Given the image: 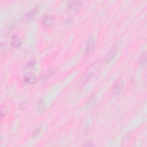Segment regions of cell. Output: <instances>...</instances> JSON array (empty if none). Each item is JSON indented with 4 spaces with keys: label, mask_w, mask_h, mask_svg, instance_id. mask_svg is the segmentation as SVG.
<instances>
[{
    "label": "cell",
    "mask_w": 147,
    "mask_h": 147,
    "mask_svg": "<svg viewBox=\"0 0 147 147\" xmlns=\"http://www.w3.org/2000/svg\"><path fill=\"white\" fill-rule=\"evenodd\" d=\"M36 64V60L34 59H32L28 61V62L26 64V67L29 69H31L34 67V66Z\"/></svg>",
    "instance_id": "cell-11"
},
{
    "label": "cell",
    "mask_w": 147,
    "mask_h": 147,
    "mask_svg": "<svg viewBox=\"0 0 147 147\" xmlns=\"http://www.w3.org/2000/svg\"><path fill=\"white\" fill-rule=\"evenodd\" d=\"M37 9H38L37 6H35L34 7H33L30 10H29V11L26 12L24 15H22L20 18V21L23 23L29 22L30 21H31L33 19V18L36 14L37 11Z\"/></svg>",
    "instance_id": "cell-1"
},
{
    "label": "cell",
    "mask_w": 147,
    "mask_h": 147,
    "mask_svg": "<svg viewBox=\"0 0 147 147\" xmlns=\"http://www.w3.org/2000/svg\"><path fill=\"white\" fill-rule=\"evenodd\" d=\"M82 2L80 1H72L68 2V7L70 10H76L80 7Z\"/></svg>",
    "instance_id": "cell-8"
},
{
    "label": "cell",
    "mask_w": 147,
    "mask_h": 147,
    "mask_svg": "<svg viewBox=\"0 0 147 147\" xmlns=\"http://www.w3.org/2000/svg\"><path fill=\"white\" fill-rule=\"evenodd\" d=\"M36 75L33 72L26 73L24 76V80L26 84H32L36 82Z\"/></svg>",
    "instance_id": "cell-4"
},
{
    "label": "cell",
    "mask_w": 147,
    "mask_h": 147,
    "mask_svg": "<svg viewBox=\"0 0 147 147\" xmlns=\"http://www.w3.org/2000/svg\"><path fill=\"white\" fill-rule=\"evenodd\" d=\"M21 44V39L18 36L14 35L12 37L10 41V44L11 47L14 48H18L20 46Z\"/></svg>",
    "instance_id": "cell-9"
},
{
    "label": "cell",
    "mask_w": 147,
    "mask_h": 147,
    "mask_svg": "<svg viewBox=\"0 0 147 147\" xmlns=\"http://www.w3.org/2000/svg\"><path fill=\"white\" fill-rule=\"evenodd\" d=\"M53 74H54L53 69H49L44 74L42 79L44 80H47L48 79H50L53 76Z\"/></svg>",
    "instance_id": "cell-10"
},
{
    "label": "cell",
    "mask_w": 147,
    "mask_h": 147,
    "mask_svg": "<svg viewBox=\"0 0 147 147\" xmlns=\"http://www.w3.org/2000/svg\"><path fill=\"white\" fill-rule=\"evenodd\" d=\"M55 18L51 15H46L42 18V23L45 26H51L55 22Z\"/></svg>",
    "instance_id": "cell-6"
},
{
    "label": "cell",
    "mask_w": 147,
    "mask_h": 147,
    "mask_svg": "<svg viewBox=\"0 0 147 147\" xmlns=\"http://www.w3.org/2000/svg\"><path fill=\"white\" fill-rule=\"evenodd\" d=\"M41 127H39L37 128V129L34 131V132L33 133V137H35V136H37L38 134H40V133L41 132Z\"/></svg>",
    "instance_id": "cell-15"
},
{
    "label": "cell",
    "mask_w": 147,
    "mask_h": 147,
    "mask_svg": "<svg viewBox=\"0 0 147 147\" xmlns=\"http://www.w3.org/2000/svg\"><path fill=\"white\" fill-rule=\"evenodd\" d=\"M95 69V65H94L92 67L91 66V68L87 71V72L85 73V74L83 75V78H82L79 86L82 87H83L92 77L93 75L94 74V69Z\"/></svg>",
    "instance_id": "cell-2"
},
{
    "label": "cell",
    "mask_w": 147,
    "mask_h": 147,
    "mask_svg": "<svg viewBox=\"0 0 147 147\" xmlns=\"http://www.w3.org/2000/svg\"><path fill=\"white\" fill-rule=\"evenodd\" d=\"M118 49V45L115 44H114L112 48L110 49L109 52L107 53L106 56V62H109L111 61L113 58L115 57V55L117 54Z\"/></svg>",
    "instance_id": "cell-3"
},
{
    "label": "cell",
    "mask_w": 147,
    "mask_h": 147,
    "mask_svg": "<svg viewBox=\"0 0 147 147\" xmlns=\"http://www.w3.org/2000/svg\"><path fill=\"white\" fill-rule=\"evenodd\" d=\"M94 45H95V40L93 37H91L88 39L86 47L85 54L86 55H88L91 52V51L93 50L94 48Z\"/></svg>",
    "instance_id": "cell-7"
},
{
    "label": "cell",
    "mask_w": 147,
    "mask_h": 147,
    "mask_svg": "<svg viewBox=\"0 0 147 147\" xmlns=\"http://www.w3.org/2000/svg\"><path fill=\"white\" fill-rule=\"evenodd\" d=\"M45 109V103L43 101V100H41L40 102L38 103V110L39 111H42L44 110Z\"/></svg>",
    "instance_id": "cell-13"
},
{
    "label": "cell",
    "mask_w": 147,
    "mask_h": 147,
    "mask_svg": "<svg viewBox=\"0 0 147 147\" xmlns=\"http://www.w3.org/2000/svg\"><path fill=\"white\" fill-rule=\"evenodd\" d=\"M7 109L6 107H2L1 108V118H2L3 116H5L6 113H7Z\"/></svg>",
    "instance_id": "cell-14"
},
{
    "label": "cell",
    "mask_w": 147,
    "mask_h": 147,
    "mask_svg": "<svg viewBox=\"0 0 147 147\" xmlns=\"http://www.w3.org/2000/svg\"><path fill=\"white\" fill-rule=\"evenodd\" d=\"M122 86H123V80L121 78L118 79V80L115 83L114 86L113 88L112 92L114 94V95H115L120 93L122 88Z\"/></svg>",
    "instance_id": "cell-5"
},
{
    "label": "cell",
    "mask_w": 147,
    "mask_h": 147,
    "mask_svg": "<svg viewBox=\"0 0 147 147\" xmlns=\"http://www.w3.org/2000/svg\"><path fill=\"white\" fill-rule=\"evenodd\" d=\"M146 52H144L142 53L140 58V64L142 65H144L146 61Z\"/></svg>",
    "instance_id": "cell-12"
}]
</instances>
